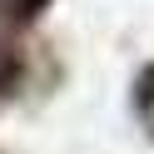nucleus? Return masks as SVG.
I'll use <instances>...</instances> for the list:
<instances>
[{
	"instance_id": "1",
	"label": "nucleus",
	"mask_w": 154,
	"mask_h": 154,
	"mask_svg": "<svg viewBox=\"0 0 154 154\" xmlns=\"http://www.w3.org/2000/svg\"><path fill=\"white\" fill-rule=\"evenodd\" d=\"M10 80H15V60L0 50V85H10Z\"/></svg>"
}]
</instances>
